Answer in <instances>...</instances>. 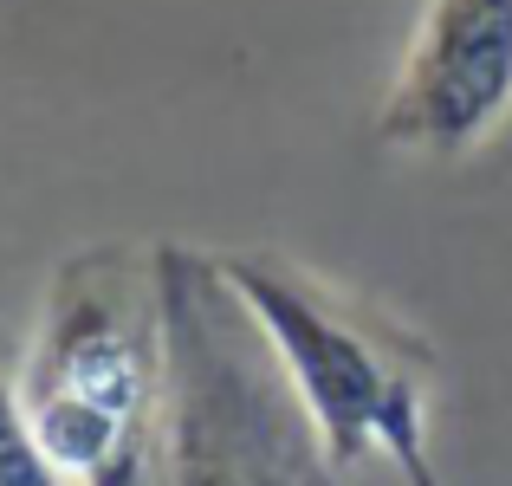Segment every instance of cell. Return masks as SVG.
<instances>
[{
    "instance_id": "cell-4",
    "label": "cell",
    "mask_w": 512,
    "mask_h": 486,
    "mask_svg": "<svg viewBox=\"0 0 512 486\" xmlns=\"http://www.w3.org/2000/svg\"><path fill=\"white\" fill-rule=\"evenodd\" d=\"M512 117V0H422L376 104L389 150L454 162Z\"/></svg>"
},
{
    "instance_id": "cell-2",
    "label": "cell",
    "mask_w": 512,
    "mask_h": 486,
    "mask_svg": "<svg viewBox=\"0 0 512 486\" xmlns=\"http://www.w3.org/2000/svg\"><path fill=\"white\" fill-rule=\"evenodd\" d=\"M208 273L240 324L273 350L305 441L331 474L389 461L409 486H441L428 454V376L396 324L363 318L344 292L266 253H221Z\"/></svg>"
},
{
    "instance_id": "cell-5",
    "label": "cell",
    "mask_w": 512,
    "mask_h": 486,
    "mask_svg": "<svg viewBox=\"0 0 512 486\" xmlns=\"http://www.w3.org/2000/svg\"><path fill=\"white\" fill-rule=\"evenodd\" d=\"M0 486H72L59 474V461L46 454V441L33 435V422H26L13 376H0Z\"/></svg>"
},
{
    "instance_id": "cell-3",
    "label": "cell",
    "mask_w": 512,
    "mask_h": 486,
    "mask_svg": "<svg viewBox=\"0 0 512 486\" xmlns=\"http://www.w3.org/2000/svg\"><path fill=\"white\" fill-rule=\"evenodd\" d=\"M169 337H175V441L169 486H312L318 448L292 435V422L253 389V370L208 331V266L175 273L163 260Z\"/></svg>"
},
{
    "instance_id": "cell-1",
    "label": "cell",
    "mask_w": 512,
    "mask_h": 486,
    "mask_svg": "<svg viewBox=\"0 0 512 486\" xmlns=\"http://www.w3.org/2000/svg\"><path fill=\"white\" fill-rule=\"evenodd\" d=\"M13 389L72 486H169L175 337L163 273H137L117 247L65 260Z\"/></svg>"
}]
</instances>
